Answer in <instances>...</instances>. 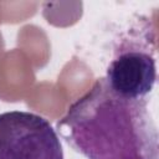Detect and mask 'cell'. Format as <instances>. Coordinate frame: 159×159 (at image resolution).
Segmentation results:
<instances>
[{
    "label": "cell",
    "mask_w": 159,
    "mask_h": 159,
    "mask_svg": "<svg viewBox=\"0 0 159 159\" xmlns=\"http://www.w3.org/2000/svg\"><path fill=\"white\" fill-rule=\"evenodd\" d=\"M56 125L87 159H158V130L147 99L116 92L104 77L73 102Z\"/></svg>",
    "instance_id": "cell-1"
},
{
    "label": "cell",
    "mask_w": 159,
    "mask_h": 159,
    "mask_svg": "<svg viewBox=\"0 0 159 159\" xmlns=\"http://www.w3.org/2000/svg\"><path fill=\"white\" fill-rule=\"evenodd\" d=\"M0 159H63V152L46 118L10 111L0 114Z\"/></svg>",
    "instance_id": "cell-2"
},
{
    "label": "cell",
    "mask_w": 159,
    "mask_h": 159,
    "mask_svg": "<svg viewBox=\"0 0 159 159\" xmlns=\"http://www.w3.org/2000/svg\"><path fill=\"white\" fill-rule=\"evenodd\" d=\"M104 78L123 96L145 98L157 80L155 60L148 51L120 47L108 65Z\"/></svg>",
    "instance_id": "cell-3"
}]
</instances>
